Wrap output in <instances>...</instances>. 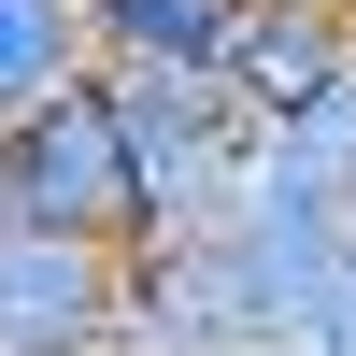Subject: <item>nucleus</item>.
Wrapping results in <instances>:
<instances>
[{
  "label": "nucleus",
  "mask_w": 356,
  "mask_h": 356,
  "mask_svg": "<svg viewBox=\"0 0 356 356\" xmlns=\"http://www.w3.org/2000/svg\"><path fill=\"white\" fill-rule=\"evenodd\" d=\"M342 72H356V15H342V0H257V15L228 29V72H214V86L271 129V114L328 100Z\"/></svg>",
  "instance_id": "obj_5"
},
{
  "label": "nucleus",
  "mask_w": 356,
  "mask_h": 356,
  "mask_svg": "<svg viewBox=\"0 0 356 356\" xmlns=\"http://www.w3.org/2000/svg\"><path fill=\"white\" fill-rule=\"evenodd\" d=\"M257 0H86L100 72H228V29Z\"/></svg>",
  "instance_id": "obj_6"
},
{
  "label": "nucleus",
  "mask_w": 356,
  "mask_h": 356,
  "mask_svg": "<svg viewBox=\"0 0 356 356\" xmlns=\"http://www.w3.org/2000/svg\"><path fill=\"white\" fill-rule=\"evenodd\" d=\"M129 100V157H143V243L171 228H228L243 214V171H257V114L228 100L214 72H114ZM129 243V257H143Z\"/></svg>",
  "instance_id": "obj_2"
},
{
  "label": "nucleus",
  "mask_w": 356,
  "mask_h": 356,
  "mask_svg": "<svg viewBox=\"0 0 356 356\" xmlns=\"http://www.w3.org/2000/svg\"><path fill=\"white\" fill-rule=\"evenodd\" d=\"M0 228H86V243H143V157L114 72L57 86L43 114L0 129Z\"/></svg>",
  "instance_id": "obj_1"
},
{
  "label": "nucleus",
  "mask_w": 356,
  "mask_h": 356,
  "mask_svg": "<svg viewBox=\"0 0 356 356\" xmlns=\"http://www.w3.org/2000/svg\"><path fill=\"white\" fill-rule=\"evenodd\" d=\"M129 342V243L0 228V356H114Z\"/></svg>",
  "instance_id": "obj_4"
},
{
  "label": "nucleus",
  "mask_w": 356,
  "mask_h": 356,
  "mask_svg": "<svg viewBox=\"0 0 356 356\" xmlns=\"http://www.w3.org/2000/svg\"><path fill=\"white\" fill-rule=\"evenodd\" d=\"M114 356H285V300L243 228H171L129 257V342Z\"/></svg>",
  "instance_id": "obj_3"
},
{
  "label": "nucleus",
  "mask_w": 356,
  "mask_h": 356,
  "mask_svg": "<svg viewBox=\"0 0 356 356\" xmlns=\"http://www.w3.org/2000/svg\"><path fill=\"white\" fill-rule=\"evenodd\" d=\"M100 72V29H86V0H0V129L15 114H43L57 86Z\"/></svg>",
  "instance_id": "obj_7"
},
{
  "label": "nucleus",
  "mask_w": 356,
  "mask_h": 356,
  "mask_svg": "<svg viewBox=\"0 0 356 356\" xmlns=\"http://www.w3.org/2000/svg\"><path fill=\"white\" fill-rule=\"evenodd\" d=\"M342 15H356V0H342Z\"/></svg>",
  "instance_id": "obj_8"
}]
</instances>
